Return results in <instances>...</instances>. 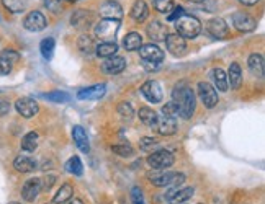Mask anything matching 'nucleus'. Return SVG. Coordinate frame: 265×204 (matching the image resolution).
<instances>
[{
  "instance_id": "nucleus-24",
  "label": "nucleus",
  "mask_w": 265,
  "mask_h": 204,
  "mask_svg": "<svg viewBox=\"0 0 265 204\" xmlns=\"http://www.w3.org/2000/svg\"><path fill=\"white\" fill-rule=\"evenodd\" d=\"M227 85H231V88L237 90L242 83V70H241V66L237 62H232L229 66V72H227Z\"/></svg>"
},
{
  "instance_id": "nucleus-11",
  "label": "nucleus",
  "mask_w": 265,
  "mask_h": 204,
  "mask_svg": "<svg viewBox=\"0 0 265 204\" xmlns=\"http://www.w3.org/2000/svg\"><path fill=\"white\" fill-rule=\"evenodd\" d=\"M126 69V59L121 56H112L107 61H103L102 70L107 75H118Z\"/></svg>"
},
{
  "instance_id": "nucleus-10",
  "label": "nucleus",
  "mask_w": 265,
  "mask_h": 204,
  "mask_svg": "<svg viewBox=\"0 0 265 204\" xmlns=\"http://www.w3.org/2000/svg\"><path fill=\"white\" fill-rule=\"evenodd\" d=\"M15 108H17V113L23 118H33L39 111L38 103H36L33 98H28V97L18 98L17 103H15Z\"/></svg>"
},
{
  "instance_id": "nucleus-44",
  "label": "nucleus",
  "mask_w": 265,
  "mask_h": 204,
  "mask_svg": "<svg viewBox=\"0 0 265 204\" xmlns=\"http://www.w3.org/2000/svg\"><path fill=\"white\" fill-rule=\"evenodd\" d=\"M10 72H12V62H8L7 59H3V57L0 56V77L8 75Z\"/></svg>"
},
{
  "instance_id": "nucleus-41",
  "label": "nucleus",
  "mask_w": 265,
  "mask_h": 204,
  "mask_svg": "<svg viewBox=\"0 0 265 204\" xmlns=\"http://www.w3.org/2000/svg\"><path fill=\"white\" fill-rule=\"evenodd\" d=\"M39 180H41V191H48L56 183V176L49 175V176H43V178H39Z\"/></svg>"
},
{
  "instance_id": "nucleus-33",
  "label": "nucleus",
  "mask_w": 265,
  "mask_h": 204,
  "mask_svg": "<svg viewBox=\"0 0 265 204\" xmlns=\"http://www.w3.org/2000/svg\"><path fill=\"white\" fill-rule=\"evenodd\" d=\"M2 3L10 13H22L27 10L28 0H2Z\"/></svg>"
},
{
  "instance_id": "nucleus-21",
  "label": "nucleus",
  "mask_w": 265,
  "mask_h": 204,
  "mask_svg": "<svg viewBox=\"0 0 265 204\" xmlns=\"http://www.w3.org/2000/svg\"><path fill=\"white\" fill-rule=\"evenodd\" d=\"M103 95H105V85H103V83L87 87L77 93V97H79L80 100H98V98H102Z\"/></svg>"
},
{
  "instance_id": "nucleus-46",
  "label": "nucleus",
  "mask_w": 265,
  "mask_h": 204,
  "mask_svg": "<svg viewBox=\"0 0 265 204\" xmlns=\"http://www.w3.org/2000/svg\"><path fill=\"white\" fill-rule=\"evenodd\" d=\"M3 59H7L8 62H15V61H18V52H15L12 49H7V51H3V54H2Z\"/></svg>"
},
{
  "instance_id": "nucleus-17",
  "label": "nucleus",
  "mask_w": 265,
  "mask_h": 204,
  "mask_svg": "<svg viewBox=\"0 0 265 204\" xmlns=\"http://www.w3.org/2000/svg\"><path fill=\"white\" fill-rule=\"evenodd\" d=\"M41 193V180L39 178H30L25 181L22 188V196L25 201H35L38 195Z\"/></svg>"
},
{
  "instance_id": "nucleus-30",
  "label": "nucleus",
  "mask_w": 265,
  "mask_h": 204,
  "mask_svg": "<svg viewBox=\"0 0 265 204\" xmlns=\"http://www.w3.org/2000/svg\"><path fill=\"white\" fill-rule=\"evenodd\" d=\"M66 170L74 176H82V173H84V165H82V160L77 155L71 157V159L66 162Z\"/></svg>"
},
{
  "instance_id": "nucleus-34",
  "label": "nucleus",
  "mask_w": 265,
  "mask_h": 204,
  "mask_svg": "<svg viewBox=\"0 0 265 204\" xmlns=\"http://www.w3.org/2000/svg\"><path fill=\"white\" fill-rule=\"evenodd\" d=\"M54 39L53 38H44L43 41H41V44H39V49H41V54H43V57L46 61H49L51 57H53L54 54Z\"/></svg>"
},
{
  "instance_id": "nucleus-22",
  "label": "nucleus",
  "mask_w": 265,
  "mask_h": 204,
  "mask_svg": "<svg viewBox=\"0 0 265 204\" xmlns=\"http://www.w3.org/2000/svg\"><path fill=\"white\" fill-rule=\"evenodd\" d=\"M13 169L20 171V173H31V171L36 170V162L27 155H18L17 159L13 160Z\"/></svg>"
},
{
  "instance_id": "nucleus-50",
  "label": "nucleus",
  "mask_w": 265,
  "mask_h": 204,
  "mask_svg": "<svg viewBox=\"0 0 265 204\" xmlns=\"http://www.w3.org/2000/svg\"><path fill=\"white\" fill-rule=\"evenodd\" d=\"M189 2H193V3H200V2H205V0H189Z\"/></svg>"
},
{
  "instance_id": "nucleus-9",
  "label": "nucleus",
  "mask_w": 265,
  "mask_h": 204,
  "mask_svg": "<svg viewBox=\"0 0 265 204\" xmlns=\"http://www.w3.org/2000/svg\"><path fill=\"white\" fill-rule=\"evenodd\" d=\"M139 56L144 62H151V64H160L164 61V51L155 44H146L139 48Z\"/></svg>"
},
{
  "instance_id": "nucleus-51",
  "label": "nucleus",
  "mask_w": 265,
  "mask_h": 204,
  "mask_svg": "<svg viewBox=\"0 0 265 204\" xmlns=\"http://www.w3.org/2000/svg\"><path fill=\"white\" fill-rule=\"evenodd\" d=\"M67 2H72V3H74V2H79V0H67Z\"/></svg>"
},
{
  "instance_id": "nucleus-29",
  "label": "nucleus",
  "mask_w": 265,
  "mask_h": 204,
  "mask_svg": "<svg viewBox=\"0 0 265 204\" xmlns=\"http://www.w3.org/2000/svg\"><path fill=\"white\" fill-rule=\"evenodd\" d=\"M213 80H215V85L218 87L220 92H226L229 85H227V75L225 74V70L221 67H215L213 69Z\"/></svg>"
},
{
  "instance_id": "nucleus-26",
  "label": "nucleus",
  "mask_w": 265,
  "mask_h": 204,
  "mask_svg": "<svg viewBox=\"0 0 265 204\" xmlns=\"http://www.w3.org/2000/svg\"><path fill=\"white\" fill-rule=\"evenodd\" d=\"M123 46L126 51H138L143 46V38L138 31H131L126 34V38L123 39Z\"/></svg>"
},
{
  "instance_id": "nucleus-52",
  "label": "nucleus",
  "mask_w": 265,
  "mask_h": 204,
  "mask_svg": "<svg viewBox=\"0 0 265 204\" xmlns=\"http://www.w3.org/2000/svg\"><path fill=\"white\" fill-rule=\"evenodd\" d=\"M8 204H20V203H8Z\"/></svg>"
},
{
  "instance_id": "nucleus-27",
  "label": "nucleus",
  "mask_w": 265,
  "mask_h": 204,
  "mask_svg": "<svg viewBox=\"0 0 265 204\" xmlns=\"http://www.w3.org/2000/svg\"><path fill=\"white\" fill-rule=\"evenodd\" d=\"M38 142H39V136L38 133H35V131H30L23 136L22 139V149L25 152H35L36 147H38Z\"/></svg>"
},
{
  "instance_id": "nucleus-3",
  "label": "nucleus",
  "mask_w": 265,
  "mask_h": 204,
  "mask_svg": "<svg viewBox=\"0 0 265 204\" xmlns=\"http://www.w3.org/2000/svg\"><path fill=\"white\" fill-rule=\"evenodd\" d=\"M149 181L155 186H169V188H179L185 181L184 173H174V171H164L157 170L154 173L148 175Z\"/></svg>"
},
{
  "instance_id": "nucleus-7",
  "label": "nucleus",
  "mask_w": 265,
  "mask_h": 204,
  "mask_svg": "<svg viewBox=\"0 0 265 204\" xmlns=\"http://www.w3.org/2000/svg\"><path fill=\"white\" fill-rule=\"evenodd\" d=\"M232 25H234V28L237 31H241V33H249V31L256 30L257 26V22L256 18L252 17V15H249L246 12H236L232 15Z\"/></svg>"
},
{
  "instance_id": "nucleus-18",
  "label": "nucleus",
  "mask_w": 265,
  "mask_h": 204,
  "mask_svg": "<svg viewBox=\"0 0 265 204\" xmlns=\"http://www.w3.org/2000/svg\"><path fill=\"white\" fill-rule=\"evenodd\" d=\"M206 30L211 36H215L218 39H223L227 36V25L223 18H211L208 20Z\"/></svg>"
},
{
  "instance_id": "nucleus-42",
  "label": "nucleus",
  "mask_w": 265,
  "mask_h": 204,
  "mask_svg": "<svg viewBox=\"0 0 265 204\" xmlns=\"http://www.w3.org/2000/svg\"><path fill=\"white\" fill-rule=\"evenodd\" d=\"M131 201H133V204H144V196H143L141 188L134 186L131 190Z\"/></svg>"
},
{
  "instance_id": "nucleus-13",
  "label": "nucleus",
  "mask_w": 265,
  "mask_h": 204,
  "mask_svg": "<svg viewBox=\"0 0 265 204\" xmlns=\"http://www.w3.org/2000/svg\"><path fill=\"white\" fill-rule=\"evenodd\" d=\"M46 25H48V22H46V17L41 12H38V10L30 12L23 20L25 30H28V31H41V30L46 28Z\"/></svg>"
},
{
  "instance_id": "nucleus-31",
  "label": "nucleus",
  "mask_w": 265,
  "mask_h": 204,
  "mask_svg": "<svg viewBox=\"0 0 265 204\" xmlns=\"http://www.w3.org/2000/svg\"><path fill=\"white\" fill-rule=\"evenodd\" d=\"M72 185H69V183H64L59 190H58V193L54 195V198H53V203L54 204H62V203H67L72 198Z\"/></svg>"
},
{
  "instance_id": "nucleus-39",
  "label": "nucleus",
  "mask_w": 265,
  "mask_h": 204,
  "mask_svg": "<svg viewBox=\"0 0 265 204\" xmlns=\"http://www.w3.org/2000/svg\"><path fill=\"white\" fill-rule=\"evenodd\" d=\"M162 114H164V116H170V118H177V116H179V109H177L175 103L172 100H170L167 104H164Z\"/></svg>"
},
{
  "instance_id": "nucleus-37",
  "label": "nucleus",
  "mask_w": 265,
  "mask_h": 204,
  "mask_svg": "<svg viewBox=\"0 0 265 204\" xmlns=\"http://www.w3.org/2000/svg\"><path fill=\"white\" fill-rule=\"evenodd\" d=\"M112 152L116 154L119 157H131L134 154V150L131 145H124V144H118V145H113L112 147Z\"/></svg>"
},
{
  "instance_id": "nucleus-45",
  "label": "nucleus",
  "mask_w": 265,
  "mask_h": 204,
  "mask_svg": "<svg viewBox=\"0 0 265 204\" xmlns=\"http://www.w3.org/2000/svg\"><path fill=\"white\" fill-rule=\"evenodd\" d=\"M182 15H185V10H184V7H180V5H179V7H174L172 12L167 15V20H169V22H177Z\"/></svg>"
},
{
  "instance_id": "nucleus-47",
  "label": "nucleus",
  "mask_w": 265,
  "mask_h": 204,
  "mask_svg": "<svg viewBox=\"0 0 265 204\" xmlns=\"http://www.w3.org/2000/svg\"><path fill=\"white\" fill-rule=\"evenodd\" d=\"M10 113V103L8 100H0V116H5V114Z\"/></svg>"
},
{
  "instance_id": "nucleus-15",
  "label": "nucleus",
  "mask_w": 265,
  "mask_h": 204,
  "mask_svg": "<svg viewBox=\"0 0 265 204\" xmlns=\"http://www.w3.org/2000/svg\"><path fill=\"white\" fill-rule=\"evenodd\" d=\"M100 15L105 20H118L119 22V20L123 18V8L118 2H115V0H108V2L102 3Z\"/></svg>"
},
{
  "instance_id": "nucleus-49",
  "label": "nucleus",
  "mask_w": 265,
  "mask_h": 204,
  "mask_svg": "<svg viewBox=\"0 0 265 204\" xmlns=\"http://www.w3.org/2000/svg\"><path fill=\"white\" fill-rule=\"evenodd\" d=\"M67 204H84V203H82V200H79V198H74V200L71 198V200L67 201Z\"/></svg>"
},
{
  "instance_id": "nucleus-20",
  "label": "nucleus",
  "mask_w": 265,
  "mask_h": 204,
  "mask_svg": "<svg viewBox=\"0 0 265 204\" xmlns=\"http://www.w3.org/2000/svg\"><path fill=\"white\" fill-rule=\"evenodd\" d=\"M72 139H74L76 145L79 147L82 152H88L90 150V142H88V136L85 133V129L82 126H74L72 129Z\"/></svg>"
},
{
  "instance_id": "nucleus-14",
  "label": "nucleus",
  "mask_w": 265,
  "mask_h": 204,
  "mask_svg": "<svg viewBox=\"0 0 265 204\" xmlns=\"http://www.w3.org/2000/svg\"><path fill=\"white\" fill-rule=\"evenodd\" d=\"M165 44H167V49H169L170 54H174L175 57L184 56L187 52L185 39L177 33L175 34H167V38H165Z\"/></svg>"
},
{
  "instance_id": "nucleus-8",
  "label": "nucleus",
  "mask_w": 265,
  "mask_h": 204,
  "mask_svg": "<svg viewBox=\"0 0 265 204\" xmlns=\"http://www.w3.org/2000/svg\"><path fill=\"white\" fill-rule=\"evenodd\" d=\"M198 97L205 108H215L218 104V92L215 87H211L208 82L198 83Z\"/></svg>"
},
{
  "instance_id": "nucleus-32",
  "label": "nucleus",
  "mask_w": 265,
  "mask_h": 204,
  "mask_svg": "<svg viewBox=\"0 0 265 204\" xmlns=\"http://www.w3.org/2000/svg\"><path fill=\"white\" fill-rule=\"evenodd\" d=\"M116 51H118L116 43H100L98 46H95L97 56L105 57V59H108V57H112V56H116Z\"/></svg>"
},
{
  "instance_id": "nucleus-48",
  "label": "nucleus",
  "mask_w": 265,
  "mask_h": 204,
  "mask_svg": "<svg viewBox=\"0 0 265 204\" xmlns=\"http://www.w3.org/2000/svg\"><path fill=\"white\" fill-rule=\"evenodd\" d=\"M242 5H247V7H252V5H256L259 0H239Z\"/></svg>"
},
{
  "instance_id": "nucleus-12",
  "label": "nucleus",
  "mask_w": 265,
  "mask_h": 204,
  "mask_svg": "<svg viewBox=\"0 0 265 204\" xmlns=\"http://www.w3.org/2000/svg\"><path fill=\"white\" fill-rule=\"evenodd\" d=\"M195 195L193 188H169V191H165V200L170 204H180L187 200H190Z\"/></svg>"
},
{
  "instance_id": "nucleus-35",
  "label": "nucleus",
  "mask_w": 265,
  "mask_h": 204,
  "mask_svg": "<svg viewBox=\"0 0 265 204\" xmlns=\"http://www.w3.org/2000/svg\"><path fill=\"white\" fill-rule=\"evenodd\" d=\"M154 8L160 13H170L174 10V0H152Z\"/></svg>"
},
{
  "instance_id": "nucleus-19",
  "label": "nucleus",
  "mask_w": 265,
  "mask_h": 204,
  "mask_svg": "<svg viewBox=\"0 0 265 204\" xmlns=\"http://www.w3.org/2000/svg\"><path fill=\"white\" fill-rule=\"evenodd\" d=\"M155 131L162 136H170L177 131V118H170V116H159L157 118V124H155Z\"/></svg>"
},
{
  "instance_id": "nucleus-5",
  "label": "nucleus",
  "mask_w": 265,
  "mask_h": 204,
  "mask_svg": "<svg viewBox=\"0 0 265 204\" xmlns=\"http://www.w3.org/2000/svg\"><path fill=\"white\" fill-rule=\"evenodd\" d=\"M148 165L151 169H155V170H165L169 169V167L174 165V154L169 152V150H157V152L148 155Z\"/></svg>"
},
{
  "instance_id": "nucleus-40",
  "label": "nucleus",
  "mask_w": 265,
  "mask_h": 204,
  "mask_svg": "<svg viewBox=\"0 0 265 204\" xmlns=\"http://www.w3.org/2000/svg\"><path fill=\"white\" fill-rule=\"evenodd\" d=\"M44 7L53 13H61L62 12V2L61 0H44Z\"/></svg>"
},
{
  "instance_id": "nucleus-2",
  "label": "nucleus",
  "mask_w": 265,
  "mask_h": 204,
  "mask_svg": "<svg viewBox=\"0 0 265 204\" xmlns=\"http://www.w3.org/2000/svg\"><path fill=\"white\" fill-rule=\"evenodd\" d=\"M177 34H180L182 38L187 39H195L196 36L201 33V23L198 18L191 17V15H182L177 20Z\"/></svg>"
},
{
  "instance_id": "nucleus-25",
  "label": "nucleus",
  "mask_w": 265,
  "mask_h": 204,
  "mask_svg": "<svg viewBox=\"0 0 265 204\" xmlns=\"http://www.w3.org/2000/svg\"><path fill=\"white\" fill-rule=\"evenodd\" d=\"M131 18L134 20V22H138V23H141L144 22V20L148 18V15H149V10H148V5L144 0H136L133 5V8H131Z\"/></svg>"
},
{
  "instance_id": "nucleus-43",
  "label": "nucleus",
  "mask_w": 265,
  "mask_h": 204,
  "mask_svg": "<svg viewBox=\"0 0 265 204\" xmlns=\"http://www.w3.org/2000/svg\"><path fill=\"white\" fill-rule=\"evenodd\" d=\"M46 97H48L49 100L58 102V103H62V102L69 100V95H67V93H64V92H53V93H48Z\"/></svg>"
},
{
  "instance_id": "nucleus-6",
  "label": "nucleus",
  "mask_w": 265,
  "mask_h": 204,
  "mask_svg": "<svg viewBox=\"0 0 265 204\" xmlns=\"http://www.w3.org/2000/svg\"><path fill=\"white\" fill-rule=\"evenodd\" d=\"M141 93L149 103H160V102H162V98H164L162 87H160V83L157 80L144 82L143 87H141Z\"/></svg>"
},
{
  "instance_id": "nucleus-28",
  "label": "nucleus",
  "mask_w": 265,
  "mask_h": 204,
  "mask_svg": "<svg viewBox=\"0 0 265 204\" xmlns=\"http://www.w3.org/2000/svg\"><path fill=\"white\" fill-rule=\"evenodd\" d=\"M157 118H159V114L152 111L151 108H139V119L146 124L148 128H154L155 129V124H157Z\"/></svg>"
},
{
  "instance_id": "nucleus-4",
  "label": "nucleus",
  "mask_w": 265,
  "mask_h": 204,
  "mask_svg": "<svg viewBox=\"0 0 265 204\" xmlns=\"http://www.w3.org/2000/svg\"><path fill=\"white\" fill-rule=\"evenodd\" d=\"M119 25L121 23H119L118 20H105L103 18L102 22H98L95 25V36L102 41V43H115Z\"/></svg>"
},
{
  "instance_id": "nucleus-16",
  "label": "nucleus",
  "mask_w": 265,
  "mask_h": 204,
  "mask_svg": "<svg viewBox=\"0 0 265 204\" xmlns=\"http://www.w3.org/2000/svg\"><path fill=\"white\" fill-rule=\"evenodd\" d=\"M146 33L148 36L152 41H165L167 38L169 31H167V26H165L162 22H159V20H152L148 26H146Z\"/></svg>"
},
{
  "instance_id": "nucleus-23",
  "label": "nucleus",
  "mask_w": 265,
  "mask_h": 204,
  "mask_svg": "<svg viewBox=\"0 0 265 204\" xmlns=\"http://www.w3.org/2000/svg\"><path fill=\"white\" fill-rule=\"evenodd\" d=\"M247 64H249V69H251V72H252L254 75L264 77L265 64H264V56L262 54H257V52H254V54L249 56Z\"/></svg>"
},
{
  "instance_id": "nucleus-38",
  "label": "nucleus",
  "mask_w": 265,
  "mask_h": 204,
  "mask_svg": "<svg viewBox=\"0 0 265 204\" xmlns=\"http://www.w3.org/2000/svg\"><path fill=\"white\" fill-rule=\"evenodd\" d=\"M118 113L121 114L123 118H126V119H131L133 116H134V109H133V106L129 103H126V102H123L121 104L118 106Z\"/></svg>"
},
{
  "instance_id": "nucleus-1",
  "label": "nucleus",
  "mask_w": 265,
  "mask_h": 204,
  "mask_svg": "<svg viewBox=\"0 0 265 204\" xmlns=\"http://www.w3.org/2000/svg\"><path fill=\"white\" fill-rule=\"evenodd\" d=\"M172 102L175 103L177 109H179V116L184 119H190L193 116L195 108H196V98L191 88L177 85L172 92Z\"/></svg>"
},
{
  "instance_id": "nucleus-36",
  "label": "nucleus",
  "mask_w": 265,
  "mask_h": 204,
  "mask_svg": "<svg viewBox=\"0 0 265 204\" xmlns=\"http://www.w3.org/2000/svg\"><path fill=\"white\" fill-rule=\"evenodd\" d=\"M79 48L82 52H85V54H90V52L95 51V44H93V41L90 36H80V41H79Z\"/></svg>"
}]
</instances>
